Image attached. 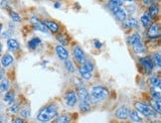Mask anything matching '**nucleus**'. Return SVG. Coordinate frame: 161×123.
Segmentation results:
<instances>
[{"mask_svg":"<svg viewBox=\"0 0 161 123\" xmlns=\"http://www.w3.org/2000/svg\"><path fill=\"white\" fill-rule=\"evenodd\" d=\"M57 115H58V107L55 104H49L39 112L37 119L41 122H48L53 120Z\"/></svg>","mask_w":161,"mask_h":123,"instance_id":"1","label":"nucleus"},{"mask_svg":"<svg viewBox=\"0 0 161 123\" xmlns=\"http://www.w3.org/2000/svg\"><path fill=\"white\" fill-rule=\"evenodd\" d=\"M108 95H109V91H108V88L104 87V86H96L92 87V90H91L92 99L94 101H96V102L107 99Z\"/></svg>","mask_w":161,"mask_h":123,"instance_id":"2","label":"nucleus"},{"mask_svg":"<svg viewBox=\"0 0 161 123\" xmlns=\"http://www.w3.org/2000/svg\"><path fill=\"white\" fill-rule=\"evenodd\" d=\"M134 107L136 109V111L141 113L142 115L146 117H155L156 116V111L152 108L150 105H148L141 101H136L134 102Z\"/></svg>","mask_w":161,"mask_h":123,"instance_id":"3","label":"nucleus"},{"mask_svg":"<svg viewBox=\"0 0 161 123\" xmlns=\"http://www.w3.org/2000/svg\"><path fill=\"white\" fill-rule=\"evenodd\" d=\"M128 43L131 47H132L134 53H136V54L145 53V48H144V46H143L142 42H141V38L138 34H133L132 36H130L128 39Z\"/></svg>","mask_w":161,"mask_h":123,"instance_id":"4","label":"nucleus"},{"mask_svg":"<svg viewBox=\"0 0 161 123\" xmlns=\"http://www.w3.org/2000/svg\"><path fill=\"white\" fill-rule=\"evenodd\" d=\"M109 8H111L112 14L116 16V18L118 21H121V22H124V21L126 19V17H128L125 10L121 6H109Z\"/></svg>","mask_w":161,"mask_h":123,"instance_id":"5","label":"nucleus"},{"mask_svg":"<svg viewBox=\"0 0 161 123\" xmlns=\"http://www.w3.org/2000/svg\"><path fill=\"white\" fill-rule=\"evenodd\" d=\"M147 33L146 35L148 38L150 39H156V38H159L160 36V27H159V24L158 23H153L148 26Z\"/></svg>","mask_w":161,"mask_h":123,"instance_id":"6","label":"nucleus"},{"mask_svg":"<svg viewBox=\"0 0 161 123\" xmlns=\"http://www.w3.org/2000/svg\"><path fill=\"white\" fill-rule=\"evenodd\" d=\"M73 55H74L75 60L79 63H80V65L86 62V56H84V51L82 50V48H80V46H75L74 51H73Z\"/></svg>","mask_w":161,"mask_h":123,"instance_id":"7","label":"nucleus"},{"mask_svg":"<svg viewBox=\"0 0 161 123\" xmlns=\"http://www.w3.org/2000/svg\"><path fill=\"white\" fill-rule=\"evenodd\" d=\"M65 100L68 106H75L76 102H77V94H76V92L74 90H68L65 93Z\"/></svg>","mask_w":161,"mask_h":123,"instance_id":"8","label":"nucleus"},{"mask_svg":"<svg viewBox=\"0 0 161 123\" xmlns=\"http://www.w3.org/2000/svg\"><path fill=\"white\" fill-rule=\"evenodd\" d=\"M139 63L142 66V67L146 71V73H151L152 70H153V63H152L151 59L147 58V57H142L139 58Z\"/></svg>","mask_w":161,"mask_h":123,"instance_id":"9","label":"nucleus"},{"mask_svg":"<svg viewBox=\"0 0 161 123\" xmlns=\"http://www.w3.org/2000/svg\"><path fill=\"white\" fill-rule=\"evenodd\" d=\"M128 113H129V109L126 105H121L120 108L116 109V116L120 120H125L128 118Z\"/></svg>","mask_w":161,"mask_h":123,"instance_id":"10","label":"nucleus"},{"mask_svg":"<svg viewBox=\"0 0 161 123\" xmlns=\"http://www.w3.org/2000/svg\"><path fill=\"white\" fill-rule=\"evenodd\" d=\"M31 23L34 26V29H35V30L43 32V33H47L48 32L47 27H46L45 25L43 24V22H41V21L38 18H36V17H32V18H31Z\"/></svg>","mask_w":161,"mask_h":123,"instance_id":"11","label":"nucleus"},{"mask_svg":"<svg viewBox=\"0 0 161 123\" xmlns=\"http://www.w3.org/2000/svg\"><path fill=\"white\" fill-rule=\"evenodd\" d=\"M56 54L59 57V59H61L62 61H65L67 59H69V52H68L67 49L62 45H58L56 47Z\"/></svg>","mask_w":161,"mask_h":123,"instance_id":"12","label":"nucleus"},{"mask_svg":"<svg viewBox=\"0 0 161 123\" xmlns=\"http://www.w3.org/2000/svg\"><path fill=\"white\" fill-rule=\"evenodd\" d=\"M43 24L45 25L46 27H47L48 30H50L52 33L56 34L58 33L59 29H60V27H59V25L55 22V21H51V20H44L43 21Z\"/></svg>","mask_w":161,"mask_h":123,"instance_id":"13","label":"nucleus"},{"mask_svg":"<svg viewBox=\"0 0 161 123\" xmlns=\"http://www.w3.org/2000/svg\"><path fill=\"white\" fill-rule=\"evenodd\" d=\"M13 62H14V58L12 57L10 54H5V55H3V57L1 58V66H2L3 67H9Z\"/></svg>","mask_w":161,"mask_h":123,"instance_id":"14","label":"nucleus"},{"mask_svg":"<svg viewBox=\"0 0 161 123\" xmlns=\"http://www.w3.org/2000/svg\"><path fill=\"white\" fill-rule=\"evenodd\" d=\"M78 96L80 100H88L90 101V94L88 90L84 86H80L78 88Z\"/></svg>","mask_w":161,"mask_h":123,"instance_id":"15","label":"nucleus"},{"mask_svg":"<svg viewBox=\"0 0 161 123\" xmlns=\"http://www.w3.org/2000/svg\"><path fill=\"white\" fill-rule=\"evenodd\" d=\"M124 22V28H136L138 26V22L135 18H126Z\"/></svg>","mask_w":161,"mask_h":123,"instance_id":"16","label":"nucleus"},{"mask_svg":"<svg viewBox=\"0 0 161 123\" xmlns=\"http://www.w3.org/2000/svg\"><path fill=\"white\" fill-rule=\"evenodd\" d=\"M7 47H8V50L11 51V52H15L19 49V43L17 42V40L15 39H9L7 41Z\"/></svg>","mask_w":161,"mask_h":123,"instance_id":"17","label":"nucleus"},{"mask_svg":"<svg viewBox=\"0 0 161 123\" xmlns=\"http://www.w3.org/2000/svg\"><path fill=\"white\" fill-rule=\"evenodd\" d=\"M150 7H149V10H148V15L150 16L151 19H154L156 16L158 14V6L156 3H153V4H149Z\"/></svg>","mask_w":161,"mask_h":123,"instance_id":"18","label":"nucleus"},{"mask_svg":"<svg viewBox=\"0 0 161 123\" xmlns=\"http://www.w3.org/2000/svg\"><path fill=\"white\" fill-rule=\"evenodd\" d=\"M128 117H129V119L131 121L135 122V123H138V122H141L142 121V118L140 117V115H139L136 110H131V111H129Z\"/></svg>","mask_w":161,"mask_h":123,"instance_id":"19","label":"nucleus"},{"mask_svg":"<svg viewBox=\"0 0 161 123\" xmlns=\"http://www.w3.org/2000/svg\"><path fill=\"white\" fill-rule=\"evenodd\" d=\"M79 73H80V77H82L84 79H87V80H88V79H91L92 77V75L91 71H87L83 66H80V67H79Z\"/></svg>","mask_w":161,"mask_h":123,"instance_id":"20","label":"nucleus"},{"mask_svg":"<svg viewBox=\"0 0 161 123\" xmlns=\"http://www.w3.org/2000/svg\"><path fill=\"white\" fill-rule=\"evenodd\" d=\"M80 112H88V111H90L91 110V104H90V101L88 100H80Z\"/></svg>","mask_w":161,"mask_h":123,"instance_id":"21","label":"nucleus"},{"mask_svg":"<svg viewBox=\"0 0 161 123\" xmlns=\"http://www.w3.org/2000/svg\"><path fill=\"white\" fill-rule=\"evenodd\" d=\"M41 44V40L39 39V38H33V39H31L30 41L28 42V48L31 49V50H35L38 46H39Z\"/></svg>","mask_w":161,"mask_h":123,"instance_id":"22","label":"nucleus"},{"mask_svg":"<svg viewBox=\"0 0 161 123\" xmlns=\"http://www.w3.org/2000/svg\"><path fill=\"white\" fill-rule=\"evenodd\" d=\"M54 121L56 123H68L71 121V118L69 115H67V114H63V115H60V116H56L54 118Z\"/></svg>","mask_w":161,"mask_h":123,"instance_id":"23","label":"nucleus"},{"mask_svg":"<svg viewBox=\"0 0 161 123\" xmlns=\"http://www.w3.org/2000/svg\"><path fill=\"white\" fill-rule=\"evenodd\" d=\"M14 97H15V94L13 91H6L5 95H4V101H5L6 103L8 104H12L14 101Z\"/></svg>","mask_w":161,"mask_h":123,"instance_id":"24","label":"nucleus"},{"mask_svg":"<svg viewBox=\"0 0 161 123\" xmlns=\"http://www.w3.org/2000/svg\"><path fill=\"white\" fill-rule=\"evenodd\" d=\"M10 86V83L7 79H2L1 82H0V91L2 92H6L8 90H9Z\"/></svg>","mask_w":161,"mask_h":123,"instance_id":"25","label":"nucleus"},{"mask_svg":"<svg viewBox=\"0 0 161 123\" xmlns=\"http://www.w3.org/2000/svg\"><path fill=\"white\" fill-rule=\"evenodd\" d=\"M150 20H151V18H150V16L148 15V13L143 14L141 16V19H140L142 26L145 27V28H148V26L150 25Z\"/></svg>","mask_w":161,"mask_h":123,"instance_id":"26","label":"nucleus"},{"mask_svg":"<svg viewBox=\"0 0 161 123\" xmlns=\"http://www.w3.org/2000/svg\"><path fill=\"white\" fill-rule=\"evenodd\" d=\"M150 106L153 107V109L155 110L157 113L161 112V104H160V100H155V99H151L150 100Z\"/></svg>","mask_w":161,"mask_h":123,"instance_id":"27","label":"nucleus"},{"mask_svg":"<svg viewBox=\"0 0 161 123\" xmlns=\"http://www.w3.org/2000/svg\"><path fill=\"white\" fill-rule=\"evenodd\" d=\"M152 63H153V65L155 67H160L161 66V56H160V53H156L153 55V59H152Z\"/></svg>","mask_w":161,"mask_h":123,"instance_id":"28","label":"nucleus"},{"mask_svg":"<svg viewBox=\"0 0 161 123\" xmlns=\"http://www.w3.org/2000/svg\"><path fill=\"white\" fill-rule=\"evenodd\" d=\"M57 40L60 42L62 46H66V45L69 44V40H68L67 36H65V35H58Z\"/></svg>","mask_w":161,"mask_h":123,"instance_id":"29","label":"nucleus"},{"mask_svg":"<svg viewBox=\"0 0 161 123\" xmlns=\"http://www.w3.org/2000/svg\"><path fill=\"white\" fill-rule=\"evenodd\" d=\"M150 83H151V86H153L154 88H156V87H160V79L159 78H156V77H153V78H151L150 79Z\"/></svg>","mask_w":161,"mask_h":123,"instance_id":"30","label":"nucleus"},{"mask_svg":"<svg viewBox=\"0 0 161 123\" xmlns=\"http://www.w3.org/2000/svg\"><path fill=\"white\" fill-rule=\"evenodd\" d=\"M65 66H66V69L69 71H75V67L73 65V63H72L71 60H69V59H67V60H65Z\"/></svg>","mask_w":161,"mask_h":123,"instance_id":"31","label":"nucleus"},{"mask_svg":"<svg viewBox=\"0 0 161 123\" xmlns=\"http://www.w3.org/2000/svg\"><path fill=\"white\" fill-rule=\"evenodd\" d=\"M82 66L84 67V69H86L87 71H94V65H92V63H91V62H84V63H82Z\"/></svg>","mask_w":161,"mask_h":123,"instance_id":"32","label":"nucleus"},{"mask_svg":"<svg viewBox=\"0 0 161 123\" xmlns=\"http://www.w3.org/2000/svg\"><path fill=\"white\" fill-rule=\"evenodd\" d=\"M10 17H11V19L14 21V22H20V21H21L20 15L18 13H16V12H14V11L10 12Z\"/></svg>","mask_w":161,"mask_h":123,"instance_id":"33","label":"nucleus"},{"mask_svg":"<svg viewBox=\"0 0 161 123\" xmlns=\"http://www.w3.org/2000/svg\"><path fill=\"white\" fill-rule=\"evenodd\" d=\"M124 4V0H109V6H121Z\"/></svg>","mask_w":161,"mask_h":123,"instance_id":"34","label":"nucleus"},{"mask_svg":"<svg viewBox=\"0 0 161 123\" xmlns=\"http://www.w3.org/2000/svg\"><path fill=\"white\" fill-rule=\"evenodd\" d=\"M151 95H152V99H155V100H160L161 99L160 91H156L155 90H151Z\"/></svg>","mask_w":161,"mask_h":123,"instance_id":"35","label":"nucleus"},{"mask_svg":"<svg viewBox=\"0 0 161 123\" xmlns=\"http://www.w3.org/2000/svg\"><path fill=\"white\" fill-rule=\"evenodd\" d=\"M20 115L22 116L23 118H27L30 116V110H29L28 108H25V109H22L20 111Z\"/></svg>","mask_w":161,"mask_h":123,"instance_id":"36","label":"nucleus"},{"mask_svg":"<svg viewBox=\"0 0 161 123\" xmlns=\"http://www.w3.org/2000/svg\"><path fill=\"white\" fill-rule=\"evenodd\" d=\"M9 110H10V112H12V113H17L18 112V110H19V106L17 104H13L9 107Z\"/></svg>","mask_w":161,"mask_h":123,"instance_id":"37","label":"nucleus"},{"mask_svg":"<svg viewBox=\"0 0 161 123\" xmlns=\"http://www.w3.org/2000/svg\"><path fill=\"white\" fill-rule=\"evenodd\" d=\"M94 45H95V47L96 49H100L101 48V43H100V42H99V41H96L94 43Z\"/></svg>","mask_w":161,"mask_h":123,"instance_id":"38","label":"nucleus"},{"mask_svg":"<svg viewBox=\"0 0 161 123\" xmlns=\"http://www.w3.org/2000/svg\"><path fill=\"white\" fill-rule=\"evenodd\" d=\"M13 122H15V123H23L24 120L20 117V118H15V119L13 120Z\"/></svg>","mask_w":161,"mask_h":123,"instance_id":"39","label":"nucleus"},{"mask_svg":"<svg viewBox=\"0 0 161 123\" xmlns=\"http://www.w3.org/2000/svg\"><path fill=\"white\" fill-rule=\"evenodd\" d=\"M143 1V3L145 4V5H149V4L152 2V0H142Z\"/></svg>","mask_w":161,"mask_h":123,"instance_id":"40","label":"nucleus"},{"mask_svg":"<svg viewBox=\"0 0 161 123\" xmlns=\"http://www.w3.org/2000/svg\"><path fill=\"white\" fill-rule=\"evenodd\" d=\"M3 75H4V71H3V70L0 67V79H3Z\"/></svg>","mask_w":161,"mask_h":123,"instance_id":"41","label":"nucleus"},{"mask_svg":"<svg viewBox=\"0 0 161 123\" xmlns=\"http://www.w3.org/2000/svg\"><path fill=\"white\" fill-rule=\"evenodd\" d=\"M55 7H56V8H60L61 7V3L60 2H56V4H55Z\"/></svg>","mask_w":161,"mask_h":123,"instance_id":"42","label":"nucleus"},{"mask_svg":"<svg viewBox=\"0 0 161 123\" xmlns=\"http://www.w3.org/2000/svg\"><path fill=\"white\" fill-rule=\"evenodd\" d=\"M1 53H2V45L0 43V55H1Z\"/></svg>","mask_w":161,"mask_h":123,"instance_id":"43","label":"nucleus"},{"mask_svg":"<svg viewBox=\"0 0 161 123\" xmlns=\"http://www.w3.org/2000/svg\"><path fill=\"white\" fill-rule=\"evenodd\" d=\"M1 31H2V24L0 23V35H1Z\"/></svg>","mask_w":161,"mask_h":123,"instance_id":"44","label":"nucleus"},{"mask_svg":"<svg viewBox=\"0 0 161 123\" xmlns=\"http://www.w3.org/2000/svg\"><path fill=\"white\" fill-rule=\"evenodd\" d=\"M124 1H128V2H132L134 0H124Z\"/></svg>","mask_w":161,"mask_h":123,"instance_id":"45","label":"nucleus"},{"mask_svg":"<svg viewBox=\"0 0 161 123\" xmlns=\"http://www.w3.org/2000/svg\"><path fill=\"white\" fill-rule=\"evenodd\" d=\"M0 121H1V120H0Z\"/></svg>","mask_w":161,"mask_h":123,"instance_id":"46","label":"nucleus"}]
</instances>
